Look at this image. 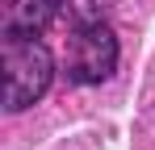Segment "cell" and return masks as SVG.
Listing matches in <instances>:
<instances>
[{"instance_id":"obj_1","label":"cell","mask_w":155,"mask_h":150,"mask_svg":"<svg viewBox=\"0 0 155 150\" xmlns=\"http://www.w3.org/2000/svg\"><path fill=\"white\" fill-rule=\"evenodd\" d=\"M54 79V54L51 46L34 33L13 25L8 38H4V108L8 113H21L29 104L46 96Z\"/></svg>"},{"instance_id":"obj_4","label":"cell","mask_w":155,"mask_h":150,"mask_svg":"<svg viewBox=\"0 0 155 150\" xmlns=\"http://www.w3.org/2000/svg\"><path fill=\"white\" fill-rule=\"evenodd\" d=\"M59 13H63V4H59V0H25V4L17 8V25L38 33V29H42L46 21H54Z\"/></svg>"},{"instance_id":"obj_3","label":"cell","mask_w":155,"mask_h":150,"mask_svg":"<svg viewBox=\"0 0 155 150\" xmlns=\"http://www.w3.org/2000/svg\"><path fill=\"white\" fill-rule=\"evenodd\" d=\"M109 4L113 0H63V13L76 29H88V25H101L109 17Z\"/></svg>"},{"instance_id":"obj_2","label":"cell","mask_w":155,"mask_h":150,"mask_svg":"<svg viewBox=\"0 0 155 150\" xmlns=\"http://www.w3.org/2000/svg\"><path fill=\"white\" fill-rule=\"evenodd\" d=\"M117 33L109 29V21L76 29V54H71V79L76 83H105L117 71Z\"/></svg>"}]
</instances>
